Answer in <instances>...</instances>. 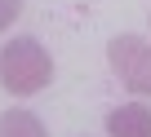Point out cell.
Returning a JSON list of instances; mask_svg holds the SVG:
<instances>
[{"mask_svg":"<svg viewBox=\"0 0 151 137\" xmlns=\"http://www.w3.org/2000/svg\"><path fill=\"white\" fill-rule=\"evenodd\" d=\"M107 133L111 137H151V106H116L107 115Z\"/></svg>","mask_w":151,"mask_h":137,"instance_id":"3957f363","label":"cell"},{"mask_svg":"<svg viewBox=\"0 0 151 137\" xmlns=\"http://www.w3.org/2000/svg\"><path fill=\"white\" fill-rule=\"evenodd\" d=\"M22 13V0H0V31H9Z\"/></svg>","mask_w":151,"mask_h":137,"instance_id":"5b68a950","label":"cell"},{"mask_svg":"<svg viewBox=\"0 0 151 137\" xmlns=\"http://www.w3.org/2000/svg\"><path fill=\"white\" fill-rule=\"evenodd\" d=\"M0 137H49V133H45V124H40L31 111L14 106V111L0 115Z\"/></svg>","mask_w":151,"mask_h":137,"instance_id":"277c9868","label":"cell"},{"mask_svg":"<svg viewBox=\"0 0 151 137\" xmlns=\"http://www.w3.org/2000/svg\"><path fill=\"white\" fill-rule=\"evenodd\" d=\"M53 80V57L36 35H14L0 49V89L14 97H31L40 89H49Z\"/></svg>","mask_w":151,"mask_h":137,"instance_id":"6da1fadb","label":"cell"},{"mask_svg":"<svg viewBox=\"0 0 151 137\" xmlns=\"http://www.w3.org/2000/svg\"><path fill=\"white\" fill-rule=\"evenodd\" d=\"M107 62H111L116 80H120L129 93L151 97V44H147L142 35H129V31L111 35V40H107Z\"/></svg>","mask_w":151,"mask_h":137,"instance_id":"7a4b0ae2","label":"cell"}]
</instances>
